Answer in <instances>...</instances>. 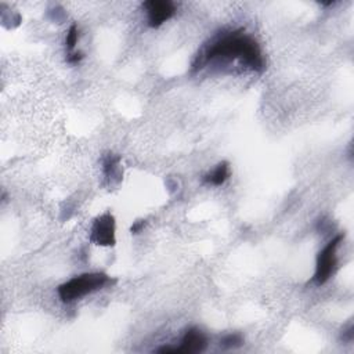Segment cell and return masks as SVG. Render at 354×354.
<instances>
[{
  "label": "cell",
  "instance_id": "cell-3",
  "mask_svg": "<svg viewBox=\"0 0 354 354\" xmlns=\"http://www.w3.org/2000/svg\"><path fill=\"white\" fill-rule=\"evenodd\" d=\"M342 239H343V235L335 236L318 253L315 274H314V282L317 285H324L333 275V272L336 270V266H337L336 249H337L339 243L342 242Z\"/></svg>",
  "mask_w": 354,
  "mask_h": 354
},
{
  "label": "cell",
  "instance_id": "cell-7",
  "mask_svg": "<svg viewBox=\"0 0 354 354\" xmlns=\"http://www.w3.org/2000/svg\"><path fill=\"white\" fill-rule=\"evenodd\" d=\"M230 176V167L227 162H221L217 165V167L205 177V183L212 184V185H221L227 181Z\"/></svg>",
  "mask_w": 354,
  "mask_h": 354
},
{
  "label": "cell",
  "instance_id": "cell-1",
  "mask_svg": "<svg viewBox=\"0 0 354 354\" xmlns=\"http://www.w3.org/2000/svg\"><path fill=\"white\" fill-rule=\"evenodd\" d=\"M223 58L238 59L242 65L261 72L264 69V59L259 43L243 30L225 33L216 39L205 53V61Z\"/></svg>",
  "mask_w": 354,
  "mask_h": 354
},
{
  "label": "cell",
  "instance_id": "cell-2",
  "mask_svg": "<svg viewBox=\"0 0 354 354\" xmlns=\"http://www.w3.org/2000/svg\"><path fill=\"white\" fill-rule=\"evenodd\" d=\"M111 278L104 272H87L69 279L68 282L58 286V296L64 303L79 300L80 297L95 292L108 283Z\"/></svg>",
  "mask_w": 354,
  "mask_h": 354
},
{
  "label": "cell",
  "instance_id": "cell-8",
  "mask_svg": "<svg viewBox=\"0 0 354 354\" xmlns=\"http://www.w3.org/2000/svg\"><path fill=\"white\" fill-rule=\"evenodd\" d=\"M77 39H79V30H77V26L76 25H72L66 33V39H65V43H66V48L69 51H72L77 43Z\"/></svg>",
  "mask_w": 354,
  "mask_h": 354
},
{
  "label": "cell",
  "instance_id": "cell-9",
  "mask_svg": "<svg viewBox=\"0 0 354 354\" xmlns=\"http://www.w3.org/2000/svg\"><path fill=\"white\" fill-rule=\"evenodd\" d=\"M242 343H243L242 337H241L239 335H236V333H234V335H228V336L223 337V339H221V342H220V344H221L223 347H227V348L239 347Z\"/></svg>",
  "mask_w": 354,
  "mask_h": 354
},
{
  "label": "cell",
  "instance_id": "cell-4",
  "mask_svg": "<svg viewBox=\"0 0 354 354\" xmlns=\"http://www.w3.org/2000/svg\"><path fill=\"white\" fill-rule=\"evenodd\" d=\"M207 346L206 336L198 328H191L185 332L178 347H162L158 353H173V354H196L202 353Z\"/></svg>",
  "mask_w": 354,
  "mask_h": 354
},
{
  "label": "cell",
  "instance_id": "cell-5",
  "mask_svg": "<svg viewBox=\"0 0 354 354\" xmlns=\"http://www.w3.org/2000/svg\"><path fill=\"white\" fill-rule=\"evenodd\" d=\"M90 239L101 246L115 245V218L111 213H104L94 220Z\"/></svg>",
  "mask_w": 354,
  "mask_h": 354
},
{
  "label": "cell",
  "instance_id": "cell-10",
  "mask_svg": "<svg viewBox=\"0 0 354 354\" xmlns=\"http://www.w3.org/2000/svg\"><path fill=\"white\" fill-rule=\"evenodd\" d=\"M82 58H83V54H82L80 51H79V53H72V54L68 55V61H69L71 64H77Z\"/></svg>",
  "mask_w": 354,
  "mask_h": 354
},
{
  "label": "cell",
  "instance_id": "cell-6",
  "mask_svg": "<svg viewBox=\"0 0 354 354\" xmlns=\"http://www.w3.org/2000/svg\"><path fill=\"white\" fill-rule=\"evenodd\" d=\"M148 15V25L151 28H158L163 22L169 21L174 12L176 7L169 0H149L142 4Z\"/></svg>",
  "mask_w": 354,
  "mask_h": 354
},
{
  "label": "cell",
  "instance_id": "cell-11",
  "mask_svg": "<svg viewBox=\"0 0 354 354\" xmlns=\"http://www.w3.org/2000/svg\"><path fill=\"white\" fill-rule=\"evenodd\" d=\"M142 225H144V221H141V223H137L136 225H133V227H131V231L136 234V232H137V231H138V230H140Z\"/></svg>",
  "mask_w": 354,
  "mask_h": 354
}]
</instances>
